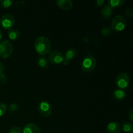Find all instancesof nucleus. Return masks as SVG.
I'll use <instances>...</instances> for the list:
<instances>
[{
	"label": "nucleus",
	"mask_w": 133,
	"mask_h": 133,
	"mask_svg": "<svg viewBox=\"0 0 133 133\" xmlns=\"http://www.w3.org/2000/svg\"><path fill=\"white\" fill-rule=\"evenodd\" d=\"M34 48L36 53L43 56L48 54L51 49V44L49 38L44 36L38 37L34 42Z\"/></svg>",
	"instance_id": "obj_1"
},
{
	"label": "nucleus",
	"mask_w": 133,
	"mask_h": 133,
	"mask_svg": "<svg viewBox=\"0 0 133 133\" xmlns=\"http://www.w3.org/2000/svg\"><path fill=\"white\" fill-rule=\"evenodd\" d=\"M126 19L123 16H116L111 22V29L115 32H122L126 27Z\"/></svg>",
	"instance_id": "obj_2"
},
{
	"label": "nucleus",
	"mask_w": 133,
	"mask_h": 133,
	"mask_svg": "<svg viewBox=\"0 0 133 133\" xmlns=\"http://www.w3.org/2000/svg\"><path fill=\"white\" fill-rule=\"evenodd\" d=\"M12 44L9 40L0 41V58H7L12 54Z\"/></svg>",
	"instance_id": "obj_3"
},
{
	"label": "nucleus",
	"mask_w": 133,
	"mask_h": 133,
	"mask_svg": "<svg viewBox=\"0 0 133 133\" xmlns=\"http://www.w3.org/2000/svg\"><path fill=\"white\" fill-rule=\"evenodd\" d=\"M130 83L129 75L127 73H119L115 79V84L119 89L124 90L128 88Z\"/></svg>",
	"instance_id": "obj_4"
},
{
	"label": "nucleus",
	"mask_w": 133,
	"mask_h": 133,
	"mask_svg": "<svg viewBox=\"0 0 133 133\" xmlns=\"http://www.w3.org/2000/svg\"><path fill=\"white\" fill-rule=\"evenodd\" d=\"M97 65V61L94 57L87 56L84 58L81 64V69L84 73H90L95 70Z\"/></svg>",
	"instance_id": "obj_5"
},
{
	"label": "nucleus",
	"mask_w": 133,
	"mask_h": 133,
	"mask_svg": "<svg viewBox=\"0 0 133 133\" xmlns=\"http://www.w3.org/2000/svg\"><path fill=\"white\" fill-rule=\"evenodd\" d=\"M15 24V18L11 14H5L0 18V25L3 29L10 30Z\"/></svg>",
	"instance_id": "obj_6"
},
{
	"label": "nucleus",
	"mask_w": 133,
	"mask_h": 133,
	"mask_svg": "<svg viewBox=\"0 0 133 133\" xmlns=\"http://www.w3.org/2000/svg\"><path fill=\"white\" fill-rule=\"evenodd\" d=\"M38 112L40 115L44 117H48L51 116L52 113V108L49 102L43 101L40 103L38 105Z\"/></svg>",
	"instance_id": "obj_7"
},
{
	"label": "nucleus",
	"mask_w": 133,
	"mask_h": 133,
	"mask_svg": "<svg viewBox=\"0 0 133 133\" xmlns=\"http://www.w3.org/2000/svg\"><path fill=\"white\" fill-rule=\"evenodd\" d=\"M49 60L51 63L54 64H59L63 62L64 55L59 51H53L49 54Z\"/></svg>",
	"instance_id": "obj_8"
},
{
	"label": "nucleus",
	"mask_w": 133,
	"mask_h": 133,
	"mask_svg": "<svg viewBox=\"0 0 133 133\" xmlns=\"http://www.w3.org/2000/svg\"><path fill=\"white\" fill-rule=\"evenodd\" d=\"M77 55V50L75 49H70L66 51L65 55L64 56V61L62 64L64 65H68L70 63V61L74 59Z\"/></svg>",
	"instance_id": "obj_9"
},
{
	"label": "nucleus",
	"mask_w": 133,
	"mask_h": 133,
	"mask_svg": "<svg viewBox=\"0 0 133 133\" xmlns=\"http://www.w3.org/2000/svg\"><path fill=\"white\" fill-rule=\"evenodd\" d=\"M120 132L121 125L118 122H110L107 126L106 133H120Z\"/></svg>",
	"instance_id": "obj_10"
},
{
	"label": "nucleus",
	"mask_w": 133,
	"mask_h": 133,
	"mask_svg": "<svg viewBox=\"0 0 133 133\" xmlns=\"http://www.w3.org/2000/svg\"><path fill=\"white\" fill-rule=\"evenodd\" d=\"M57 5L62 10H70L72 9L74 3L71 0H58L57 1Z\"/></svg>",
	"instance_id": "obj_11"
},
{
	"label": "nucleus",
	"mask_w": 133,
	"mask_h": 133,
	"mask_svg": "<svg viewBox=\"0 0 133 133\" xmlns=\"http://www.w3.org/2000/svg\"><path fill=\"white\" fill-rule=\"evenodd\" d=\"M23 133H40V129L35 123H27L23 129Z\"/></svg>",
	"instance_id": "obj_12"
},
{
	"label": "nucleus",
	"mask_w": 133,
	"mask_h": 133,
	"mask_svg": "<svg viewBox=\"0 0 133 133\" xmlns=\"http://www.w3.org/2000/svg\"><path fill=\"white\" fill-rule=\"evenodd\" d=\"M113 13V9L109 5H105L102 7L101 10V14L104 19H108L112 16Z\"/></svg>",
	"instance_id": "obj_13"
},
{
	"label": "nucleus",
	"mask_w": 133,
	"mask_h": 133,
	"mask_svg": "<svg viewBox=\"0 0 133 133\" xmlns=\"http://www.w3.org/2000/svg\"><path fill=\"white\" fill-rule=\"evenodd\" d=\"M126 93L124 90L121 89H117L113 92L112 97L117 101H121L125 98Z\"/></svg>",
	"instance_id": "obj_14"
},
{
	"label": "nucleus",
	"mask_w": 133,
	"mask_h": 133,
	"mask_svg": "<svg viewBox=\"0 0 133 133\" xmlns=\"http://www.w3.org/2000/svg\"><path fill=\"white\" fill-rule=\"evenodd\" d=\"M7 35L9 38L12 40H17L20 37V32L17 29H10Z\"/></svg>",
	"instance_id": "obj_15"
},
{
	"label": "nucleus",
	"mask_w": 133,
	"mask_h": 133,
	"mask_svg": "<svg viewBox=\"0 0 133 133\" xmlns=\"http://www.w3.org/2000/svg\"><path fill=\"white\" fill-rule=\"evenodd\" d=\"M37 64L39 67L42 68L46 69L49 67V62H48V60L42 56L39 57L37 58Z\"/></svg>",
	"instance_id": "obj_16"
},
{
	"label": "nucleus",
	"mask_w": 133,
	"mask_h": 133,
	"mask_svg": "<svg viewBox=\"0 0 133 133\" xmlns=\"http://www.w3.org/2000/svg\"><path fill=\"white\" fill-rule=\"evenodd\" d=\"M109 6H110L112 9L117 7H121L125 3L124 0H110L108 1Z\"/></svg>",
	"instance_id": "obj_17"
},
{
	"label": "nucleus",
	"mask_w": 133,
	"mask_h": 133,
	"mask_svg": "<svg viewBox=\"0 0 133 133\" xmlns=\"http://www.w3.org/2000/svg\"><path fill=\"white\" fill-rule=\"evenodd\" d=\"M122 129L124 132L127 133H131L133 131V125L129 122H125L122 125Z\"/></svg>",
	"instance_id": "obj_18"
},
{
	"label": "nucleus",
	"mask_w": 133,
	"mask_h": 133,
	"mask_svg": "<svg viewBox=\"0 0 133 133\" xmlns=\"http://www.w3.org/2000/svg\"><path fill=\"white\" fill-rule=\"evenodd\" d=\"M112 30L110 27H105L101 30V34L105 37H108L110 36L112 34Z\"/></svg>",
	"instance_id": "obj_19"
},
{
	"label": "nucleus",
	"mask_w": 133,
	"mask_h": 133,
	"mask_svg": "<svg viewBox=\"0 0 133 133\" xmlns=\"http://www.w3.org/2000/svg\"><path fill=\"white\" fill-rule=\"evenodd\" d=\"M13 1H11V0H1L0 1L1 6L2 7L5 8V9H8V8L10 7Z\"/></svg>",
	"instance_id": "obj_20"
},
{
	"label": "nucleus",
	"mask_w": 133,
	"mask_h": 133,
	"mask_svg": "<svg viewBox=\"0 0 133 133\" xmlns=\"http://www.w3.org/2000/svg\"><path fill=\"white\" fill-rule=\"evenodd\" d=\"M8 110V107L4 103H0V117L5 115Z\"/></svg>",
	"instance_id": "obj_21"
},
{
	"label": "nucleus",
	"mask_w": 133,
	"mask_h": 133,
	"mask_svg": "<svg viewBox=\"0 0 133 133\" xmlns=\"http://www.w3.org/2000/svg\"><path fill=\"white\" fill-rule=\"evenodd\" d=\"M22 129L18 126H14L9 129V133H22Z\"/></svg>",
	"instance_id": "obj_22"
},
{
	"label": "nucleus",
	"mask_w": 133,
	"mask_h": 133,
	"mask_svg": "<svg viewBox=\"0 0 133 133\" xmlns=\"http://www.w3.org/2000/svg\"><path fill=\"white\" fill-rule=\"evenodd\" d=\"M9 109L10 112H16L19 110V107L16 103H11L9 105Z\"/></svg>",
	"instance_id": "obj_23"
},
{
	"label": "nucleus",
	"mask_w": 133,
	"mask_h": 133,
	"mask_svg": "<svg viewBox=\"0 0 133 133\" xmlns=\"http://www.w3.org/2000/svg\"><path fill=\"white\" fill-rule=\"evenodd\" d=\"M6 81H7V77L6 76V75L3 73L0 74V83L1 84H5Z\"/></svg>",
	"instance_id": "obj_24"
},
{
	"label": "nucleus",
	"mask_w": 133,
	"mask_h": 133,
	"mask_svg": "<svg viewBox=\"0 0 133 133\" xmlns=\"http://www.w3.org/2000/svg\"><path fill=\"white\" fill-rule=\"evenodd\" d=\"M125 14L129 17H132L133 16V11L131 9H127L125 11Z\"/></svg>",
	"instance_id": "obj_25"
},
{
	"label": "nucleus",
	"mask_w": 133,
	"mask_h": 133,
	"mask_svg": "<svg viewBox=\"0 0 133 133\" xmlns=\"http://www.w3.org/2000/svg\"><path fill=\"white\" fill-rule=\"evenodd\" d=\"M105 3V1L104 0H97L95 1V4L97 6H102Z\"/></svg>",
	"instance_id": "obj_26"
},
{
	"label": "nucleus",
	"mask_w": 133,
	"mask_h": 133,
	"mask_svg": "<svg viewBox=\"0 0 133 133\" xmlns=\"http://www.w3.org/2000/svg\"><path fill=\"white\" fill-rule=\"evenodd\" d=\"M128 117L131 121H133V110L132 109H130L129 111L128 112Z\"/></svg>",
	"instance_id": "obj_27"
},
{
	"label": "nucleus",
	"mask_w": 133,
	"mask_h": 133,
	"mask_svg": "<svg viewBox=\"0 0 133 133\" xmlns=\"http://www.w3.org/2000/svg\"><path fill=\"white\" fill-rule=\"evenodd\" d=\"M3 70H4L3 65V64L0 62V74H2L3 71Z\"/></svg>",
	"instance_id": "obj_28"
},
{
	"label": "nucleus",
	"mask_w": 133,
	"mask_h": 133,
	"mask_svg": "<svg viewBox=\"0 0 133 133\" xmlns=\"http://www.w3.org/2000/svg\"><path fill=\"white\" fill-rule=\"evenodd\" d=\"M1 38H2V32H1V30H0V41H1Z\"/></svg>",
	"instance_id": "obj_29"
}]
</instances>
